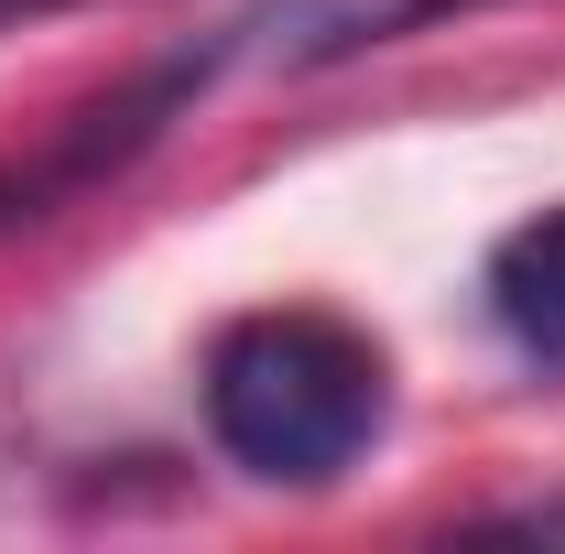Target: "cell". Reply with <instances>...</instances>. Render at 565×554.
I'll return each instance as SVG.
<instances>
[{
	"instance_id": "obj_1",
	"label": "cell",
	"mask_w": 565,
	"mask_h": 554,
	"mask_svg": "<svg viewBox=\"0 0 565 554\" xmlns=\"http://www.w3.org/2000/svg\"><path fill=\"white\" fill-rule=\"evenodd\" d=\"M392 414L381 348L338 316H239L207 348V435L228 468L273 489H327L338 468L370 457Z\"/></svg>"
},
{
	"instance_id": "obj_2",
	"label": "cell",
	"mask_w": 565,
	"mask_h": 554,
	"mask_svg": "<svg viewBox=\"0 0 565 554\" xmlns=\"http://www.w3.org/2000/svg\"><path fill=\"white\" fill-rule=\"evenodd\" d=\"M446 11H479V0H250L239 11V55L305 76V66L359 55V44H392L414 22H446Z\"/></svg>"
},
{
	"instance_id": "obj_4",
	"label": "cell",
	"mask_w": 565,
	"mask_h": 554,
	"mask_svg": "<svg viewBox=\"0 0 565 554\" xmlns=\"http://www.w3.org/2000/svg\"><path fill=\"white\" fill-rule=\"evenodd\" d=\"M44 11H76V0H0V33L11 22H44Z\"/></svg>"
},
{
	"instance_id": "obj_3",
	"label": "cell",
	"mask_w": 565,
	"mask_h": 554,
	"mask_svg": "<svg viewBox=\"0 0 565 554\" xmlns=\"http://www.w3.org/2000/svg\"><path fill=\"white\" fill-rule=\"evenodd\" d=\"M490 316H500V338L522 348V359H555L565 370V207L533 217V228H511L490 251Z\"/></svg>"
}]
</instances>
